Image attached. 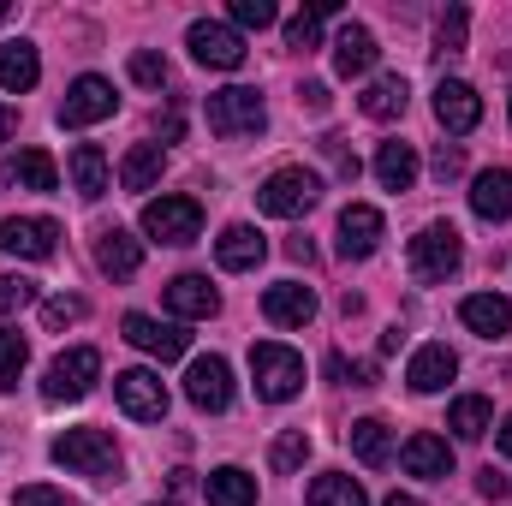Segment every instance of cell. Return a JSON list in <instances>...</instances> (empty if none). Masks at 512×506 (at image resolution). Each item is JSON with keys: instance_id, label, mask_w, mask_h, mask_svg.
Masks as SVG:
<instances>
[{"instance_id": "19", "label": "cell", "mask_w": 512, "mask_h": 506, "mask_svg": "<svg viewBox=\"0 0 512 506\" xmlns=\"http://www.w3.org/2000/svg\"><path fill=\"white\" fill-rule=\"evenodd\" d=\"M262 256H268V239L256 233L251 221H233V227H227V233L215 239V262H221L227 274H251Z\"/></svg>"}, {"instance_id": "8", "label": "cell", "mask_w": 512, "mask_h": 506, "mask_svg": "<svg viewBox=\"0 0 512 506\" xmlns=\"http://www.w3.org/2000/svg\"><path fill=\"white\" fill-rule=\"evenodd\" d=\"M114 108H120V96H114V84L108 78H96V72H84L72 90H66V102H60V126L66 131H84V126H102V120H114Z\"/></svg>"}, {"instance_id": "47", "label": "cell", "mask_w": 512, "mask_h": 506, "mask_svg": "<svg viewBox=\"0 0 512 506\" xmlns=\"http://www.w3.org/2000/svg\"><path fill=\"white\" fill-rule=\"evenodd\" d=\"M477 489H483V495H489V501H507V495H512V477H501V471H495V465H489V471H483V477H477Z\"/></svg>"}, {"instance_id": "38", "label": "cell", "mask_w": 512, "mask_h": 506, "mask_svg": "<svg viewBox=\"0 0 512 506\" xmlns=\"http://www.w3.org/2000/svg\"><path fill=\"white\" fill-rule=\"evenodd\" d=\"M465 30H471V12H465V6H447L441 24H435V48H441V54H459V48H465Z\"/></svg>"}, {"instance_id": "35", "label": "cell", "mask_w": 512, "mask_h": 506, "mask_svg": "<svg viewBox=\"0 0 512 506\" xmlns=\"http://www.w3.org/2000/svg\"><path fill=\"white\" fill-rule=\"evenodd\" d=\"M334 12V0H316L310 12H298L292 24H286V48H298V54H310L316 42H322V18Z\"/></svg>"}, {"instance_id": "15", "label": "cell", "mask_w": 512, "mask_h": 506, "mask_svg": "<svg viewBox=\"0 0 512 506\" xmlns=\"http://www.w3.org/2000/svg\"><path fill=\"white\" fill-rule=\"evenodd\" d=\"M262 316H268L274 328H304V322H316V292L298 286V280H274V286L262 292Z\"/></svg>"}, {"instance_id": "39", "label": "cell", "mask_w": 512, "mask_h": 506, "mask_svg": "<svg viewBox=\"0 0 512 506\" xmlns=\"http://www.w3.org/2000/svg\"><path fill=\"white\" fill-rule=\"evenodd\" d=\"M30 304H36V280L0 274V316H18V310H30Z\"/></svg>"}, {"instance_id": "4", "label": "cell", "mask_w": 512, "mask_h": 506, "mask_svg": "<svg viewBox=\"0 0 512 506\" xmlns=\"http://www.w3.org/2000/svg\"><path fill=\"white\" fill-rule=\"evenodd\" d=\"M102 376V352L96 346H72V352H60L48 370H42V399L48 405H78L90 387Z\"/></svg>"}, {"instance_id": "43", "label": "cell", "mask_w": 512, "mask_h": 506, "mask_svg": "<svg viewBox=\"0 0 512 506\" xmlns=\"http://www.w3.org/2000/svg\"><path fill=\"white\" fill-rule=\"evenodd\" d=\"M429 173H435L441 185H447V179H459V173H465V149H459V143H441V149H435V161H429Z\"/></svg>"}, {"instance_id": "40", "label": "cell", "mask_w": 512, "mask_h": 506, "mask_svg": "<svg viewBox=\"0 0 512 506\" xmlns=\"http://www.w3.org/2000/svg\"><path fill=\"white\" fill-rule=\"evenodd\" d=\"M274 18V0H233V30H268Z\"/></svg>"}, {"instance_id": "23", "label": "cell", "mask_w": 512, "mask_h": 506, "mask_svg": "<svg viewBox=\"0 0 512 506\" xmlns=\"http://www.w3.org/2000/svg\"><path fill=\"white\" fill-rule=\"evenodd\" d=\"M459 376V358L441 346V340H429V346H417V358H411V370H405V381H411V393H441L447 381Z\"/></svg>"}, {"instance_id": "14", "label": "cell", "mask_w": 512, "mask_h": 506, "mask_svg": "<svg viewBox=\"0 0 512 506\" xmlns=\"http://www.w3.org/2000/svg\"><path fill=\"white\" fill-rule=\"evenodd\" d=\"M185 399H191L197 411H227V405H233V370H227V358H191V370H185Z\"/></svg>"}, {"instance_id": "11", "label": "cell", "mask_w": 512, "mask_h": 506, "mask_svg": "<svg viewBox=\"0 0 512 506\" xmlns=\"http://www.w3.org/2000/svg\"><path fill=\"white\" fill-rule=\"evenodd\" d=\"M114 399L137 423H161L167 417V381L155 376V370H120L114 376Z\"/></svg>"}, {"instance_id": "33", "label": "cell", "mask_w": 512, "mask_h": 506, "mask_svg": "<svg viewBox=\"0 0 512 506\" xmlns=\"http://www.w3.org/2000/svg\"><path fill=\"white\" fill-rule=\"evenodd\" d=\"M161 167H167L161 143H137V149H126V161H120V185L126 191H149L161 179Z\"/></svg>"}, {"instance_id": "6", "label": "cell", "mask_w": 512, "mask_h": 506, "mask_svg": "<svg viewBox=\"0 0 512 506\" xmlns=\"http://www.w3.org/2000/svg\"><path fill=\"white\" fill-rule=\"evenodd\" d=\"M251 376H256V393L262 399H298L304 393V358L298 352H286V346H274V340H262L251 346Z\"/></svg>"}, {"instance_id": "1", "label": "cell", "mask_w": 512, "mask_h": 506, "mask_svg": "<svg viewBox=\"0 0 512 506\" xmlns=\"http://www.w3.org/2000/svg\"><path fill=\"white\" fill-rule=\"evenodd\" d=\"M54 465L78 471V477H96V483H120V471H126V459H120L108 429H66L54 441Z\"/></svg>"}, {"instance_id": "12", "label": "cell", "mask_w": 512, "mask_h": 506, "mask_svg": "<svg viewBox=\"0 0 512 506\" xmlns=\"http://www.w3.org/2000/svg\"><path fill=\"white\" fill-rule=\"evenodd\" d=\"M120 334H126L137 352H149V358H161V364H173V358H185V328L179 322H155V316H143V310H131L126 322H120Z\"/></svg>"}, {"instance_id": "54", "label": "cell", "mask_w": 512, "mask_h": 506, "mask_svg": "<svg viewBox=\"0 0 512 506\" xmlns=\"http://www.w3.org/2000/svg\"><path fill=\"white\" fill-rule=\"evenodd\" d=\"M155 506H161V501H155Z\"/></svg>"}, {"instance_id": "3", "label": "cell", "mask_w": 512, "mask_h": 506, "mask_svg": "<svg viewBox=\"0 0 512 506\" xmlns=\"http://www.w3.org/2000/svg\"><path fill=\"white\" fill-rule=\"evenodd\" d=\"M405 262H411V274L429 280V286L447 280V274H459V262H465V239H459V227H453V221H429V227L411 239Z\"/></svg>"}, {"instance_id": "18", "label": "cell", "mask_w": 512, "mask_h": 506, "mask_svg": "<svg viewBox=\"0 0 512 506\" xmlns=\"http://www.w3.org/2000/svg\"><path fill=\"white\" fill-rule=\"evenodd\" d=\"M399 465L411 471V477H429V483H447L453 477V447L441 441V435H411L405 447H399Z\"/></svg>"}, {"instance_id": "37", "label": "cell", "mask_w": 512, "mask_h": 506, "mask_svg": "<svg viewBox=\"0 0 512 506\" xmlns=\"http://www.w3.org/2000/svg\"><path fill=\"white\" fill-rule=\"evenodd\" d=\"M304 459H310V435H304V429H286V435L274 441V453H268V465H274L280 477H292Z\"/></svg>"}, {"instance_id": "50", "label": "cell", "mask_w": 512, "mask_h": 506, "mask_svg": "<svg viewBox=\"0 0 512 506\" xmlns=\"http://www.w3.org/2000/svg\"><path fill=\"white\" fill-rule=\"evenodd\" d=\"M18 131V108H0V137H12Z\"/></svg>"}, {"instance_id": "13", "label": "cell", "mask_w": 512, "mask_h": 506, "mask_svg": "<svg viewBox=\"0 0 512 506\" xmlns=\"http://www.w3.org/2000/svg\"><path fill=\"white\" fill-rule=\"evenodd\" d=\"M382 233H387L382 209H370V203H346V209H340V256H346V262L376 256L382 251Z\"/></svg>"}, {"instance_id": "53", "label": "cell", "mask_w": 512, "mask_h": 506, "mask_svg": "<svg viewBox=\"0 0 512 506\" xmlns=\"http://www.w3.org/2000/svg\"><path fill=\"white\" fill-rule=\"evenodd\" d=\"M507 114H512V102H507Z\"/></svg>"}, {"instance_id": "52", "label": "cell", "mask_w": 512, "mask_h": 506, "mask_svg": "<svg viewBox=\"0 0 512 506\" xmlns=\"http://www.w3.org/2000/svg\"><path fill=\"white\" fill-rule=\"evenodd\" d=\"M6 18H12V6H6V0H0V24H6Z\"/></svg>"}, {"instance_id": "45", "label": "cell", "mask_w": 512, "mask_h": 506, "mask_svg": "<svg viewBox=\"0 0 512 506\" xmlns=\"http://www.w3.org/2000/svg\"><path fill=\"white\" fill-rule=\"evenodd\" d=\"M78 316H84V298H48V304H42V322H48V328H66V322H78Z\"/></svg>"}, {"instance_id": "46", "label": "cell", "mask_w": 512, "mask_h": 506, "mask_svg": "<svg viewBox=\"0 0 512 506\" xmlns=\"http://www.w3.org/2000/svg\"><path fill=\"white\" fill-rule=\"evenodd\" d=\"M328 376L352 381V387H370V364H346V352H334V358H328Z\"/></svg>"}, {"instance_id": "5", "label": "cell", "mask_w": 512, "mask_h": 506, "mask_svg": "<svg viewBox=\"0 0 512 506\" xmlns=\"http://www.w3.org/2000/svg\"><path fill=\"white\" fill-rule=\"evenodd\" d=\"M143 233L155 245H191L203 233V203L197 197H149L143 203Z\"/></svg>"}, {"instance_id": "49", "label": "cell", "mask_w": 512, "mask_h": 506, "mask_svg": "<svg viewBox=\"0 0 512 506\" xmlns=\"http://www.w3.org/2000/svg\"><path fill=\"white\" fill-rule=\"evenodd\" d=\"M495 447H501V453H507V459H512V417H507V423H501V429H495Z\"/></svg>"}, {"instance_id": "36", "label": "cell", "mask_w": 512, "mask_h": 506, "mask_svg": "<svg viewBox=\"0 0 512 506\" xmlns=\"http://www.w3.org/2000/svg\"><path fill=\"white\" fill-rule=\"evenodd\" d=\"M24 364H30V346H24V334H18V328H0V387H6V393L18 387Z\"/></svg>"}, {"instance_id": "31", "label": "cell", "mask_w": 512, "mask_h": 506, "mask_svg": "<svg viewBox=\"0 0 512 506\" xmlns=\"http://www.w3.org/2000/svg\"><path fill=\"white\" fill-rule=\"evenodd\" d=\"M405 102H411V90H405V78H399V72L376 78V84L358 96V108H364L370 120H399V114H405Z\"/></svg>"}, {"instance_id": "25", "label": "cell", "mask_w": 512, "mask_h": 506, "mask_svg": "<svg viewBox=\"0 0 512 506\" xmlns=\"http://www.w3.org/2000/svg\"><path fill=\"white\" fill-rule=\"evenodd\" d=\"M6 185H18V191H60V167H54L48 149H18L6 161Z\"/></svg>"}, {"instance_id": "48", "label": "cell", "mask_w": 512, "mask_h": 506, "mask_svg": "<svg viewBox=\"0 0 512 506\" xmlns=\"http://www.w3.org/2000/svg\"><path fill=\"white\" fill-rule=\"evenodd\" d=\"M298 102H304L310 114H322V108H328V84H304V90H298Z\"/></svg>"}, {"instance_id": "51", "label": "cell", "mask_w": 512, "mask_h": 506, "mask_svg": "<svg viewBox=\"0 0 512 506\" xmlns=\"http://www.w3.org/2000/svg\"><path fill=\"white\" fill-rule=\"evenodd\" d=\"M382 506H423V501H411V495H387Z\"/></svg>"}, {"instance_id": "32", "label": "cell", "mask_w": 512, "mask_h": 506, "mask_svg": "<svg viewBox=\"0 0 512 506\" xmlns=\"http://www.w3.org/2000/svg\"><path fill=\"white\" fill-rule=\"evenodd\" d=\"M489 423H495V411H489L483 393H465V399H453V411H447V429H453L459 441H483Z\"/></svg>"}, {"instance_id": "20", "label": "cell", "mask_w": 512, "mask_h": 506, "mask_svg": "<svg viewBox=\"0 0 512 506\" xmlns=\"http://www.w3.org/2000/svg\"><path fill=\"white\" fill-rule=\"evenodd\" d=\"M96 268H102L108 280H131V274L143 268V245L131 239L126 227H102V233H96Z\"/></svg>"}, {"instance_id": "29", "label": "cell", "mask_w": 512, "mask_h": 506, "mask_svg": "<svg viewBox=\"0 0 512 506\" xmlns=\"http://www.w3.org/2000/svg\"><path fill=\"white\" fill-rule=\"evenodd\" d=\"M376 179H382L387 191H411L417 185V149L399 143V137L376 143Z\"/></svg>"}, {"instance_id": "24", "label": "cell", "mask_w": 512, "mask_h": 506, "mask_svg": "<svg viewBox=\"0 0 512 506\" xmlns=\"http://www.w3.org/2000/svg\"><path fill=\"white\" fill-rule=\"evenodd\" d=\"M471 215H477V221H512V173L507 167L477 173V185H471Z\"/></svg>"}, {"instance_id": "34", "label": "cell", "mask_w": 512, "mask_h": 506, "mask_svg": "<svg viewBox=\"0 0 512 506\" xmlns=\"http://www.w3.org/2000/svg\"><path fill=\"white\" fill-rule=\"evenodd\" d=\"M310 506H370V495H364L358 477H346V471H322V477L310 483Z\"/></svg>"}, {"instance_id": "16", "label": "cell", "mask_w": 512, "mask_h": 506, "mask_svg": "<svg viewBox=\"0 0 512 506\" xmlns=\"http://www.w3.org/2000/svg\"><path fill=\"white\" fill-rule=\"evenodd\" d=\"M435 120L453 131V137L477 131V120H483V102H477V90H471L465 78H441V90H435Z\"/></svg>"}, {"instance_id": "42", "label": "cell", "mask_w": 512, "mask_h": 506, "mask_svg": "<svg viewBox=\"0 0 512 506\" xmlns=\"http://www.w3.org/2000/svg\"><path fill=\"white\" fill-rule=\"evenodd\" d=\"M12 506H78L66 489H48V483H30V489H18Z\"/></svg>"}, {"instance_id": "28", "label": "cell", "mask_w": 512, "mask_h": 506, "mask_svg": "<svg viewBox=\"0 0 512 506\" xmlns=\"http://www.w3.org/2000/svg\"><path fill=\"white\" fill-rule=\"evenodd\" d=\"M66 173H72V191H78L84 203H96V197L108 191V155H102L96 143H78L72 161H66Z\"/></svg>"}, {"instance_id": "41", "label": "cell", "mask_w": 512, "mask_h": 506, "mask_svg": "<svg viewBox=\"0 0 512 506\" xmlns=\"http://www.w3.org/2000/svg\"><path fill=\"white\" fill-rule=\"evenodd\" d=\"M131 78H137L143 90H161V84H167V60H161L155 48H137V54H131Z\"/></svg>"}, {"instance_id": "27", "label": "cell", "mask_w": 512, "mask_h": 506, "mask_svg": "<svg viewBox=\"0 0 512 506\" xmlns=\"http://www.w3.org/2000/svg\"><path fill=\"white\" fill-rule=\"evenodd\" d=\"M346 447H352V459L370 465V471H382L387 459H393V435H387L382 417H358V423L346 429Z\"/></svg>"}, {"instance_id": "2", "label": "cell", "mask_w": 512, "mask_h": 506, "mask_svg": "<svg viewBox=\"0 0 512 506\" xmlns=\"http://www.w3.org/2000/svg\"><path fill=\"white\" fill-rule=\"evenodd\" d=\"M316 203H322V179H316L310 167H280V173H268L262 191H256V209L274 215V221H298V215H310Z\"/></svg>"}, {"instance_id": "9", "label": "cell", "mask_w": 512, "mask_h": 506, "mask_svg": "<svg viewBox=\"0 0 512 506\" xmlns=\"http://www.w3.org/2000/svg\"><path fill=\"white\" fill-rule=\"evenodd\" d=\"M185 48H191L197 66H215V72L245 66V36H239L233 24H215V18H197V24L185 30Z\"/></svg>"}, {"instance_id": "7", "label": "cell", "mask_w": 512, "mask_h": 506, "mask_svg": "<svg viewBox=\"0 0 512 506\" xmlns=\"http://www.w3.org/2000/svg\"><path fill=\"white\" fill-rule=\"evenodd\" d=\"M209 131L215 137H256V131L268 126V108H262V96L245 90V84H233V90H215L209 96Z\"/></svg>"}, {"instance_id": "10", "label": "cell", "mask_w": 512, "mask_h": 506, "mask_svg": "<svg viewBox=\"0 0 512 506\" xmlns=\"http://www.w3.org/2000/svg\"><path fill=\"white\" fill-rule=\"evenodd\" d=\"M0 251L24 256V262H48L60 251V221L48 215H18V221H0Z\"/></svg>"}, {"instance_id": "21", "label": "cell", "mask_w": 512, "mask_h": 506, "mask_svg": "<svg viewBox=\"0 0 512 506\" xmlns=\"http://www.w3.org/2000/svg\"><path fill=\"white\" fill-rule=\"evenodd\" d=\"M459 322H465L471 334H483V340H501V334H512V304L501 292H471V298L459 304Z\"/></svg>"}, {"instance_id": "26", "label": "cell", "mask_w": 512, "mask_h": 506, "mask_svg": "<svg viewBox=\"0 0 512 506\" xmlns=\"http://www.w3.org/2000/svg\"><path fill=\"white\" fill-rule=\"evenodd\" d=\"M36 78H42L36 48L30 42H0V90L6 96H24V90H36Z\"/></svg>"}, {"instance_id": "17", "label": "cell", "mask_w": 512, "mask_h": 506, "mask_svg": "<svg viewBox=\"0 0 512 506\" xmlns=\"http://www.w3.org/2000/svg\"><path fill=\"white\" fill-rule=\"evenodd\" d=\"M161 298H167V310H173V316H185V322H203V316H215V310H221V292H215L203 274H173Z\"/></svg>"}, {"instance_id": "44", "label": "cell", "mask_w": 512, "mask_h": 506, "mask_svg": "<svg viewBox=\"0 0 512 506\" xmlns=\"http://www.w3.org/2000/svg\"><path fill=\"white\" fill-rule=\"evenodd\" d=\"M322 155L334 161V173H340V179H358V155L346 149V137H322Z\"/></svg>"}, {"instance_id": "22", "label": "cell", "mask_w": 512, "mask_h": 506, "mask_svg": "<svg viewBox=\"0 0 512 506\" xmlns=\"http://www.w3.org/2000/svg\"><path fill=\"white\" fill-rule=\"evenodd\" d=\"M376 54H382V48H376V30H370V24H346V30L334 36V72H340V78H364V72L376 66Z\"/></svg>"}, {"instance_id": "30", "label": "cell", "mask_w": 512, "mask_h": 506, "mask_svg": "<svg viewBox=\"0 0 512 506\" xmlns=\"http://www.w3.org/2000/svg\"><path fill=\"white\" fill-rule=\"evenodd\" d=\"M203 495H209V506H256V477L239 465H221V471H209Z\"/></svg>"}]
</instances>
